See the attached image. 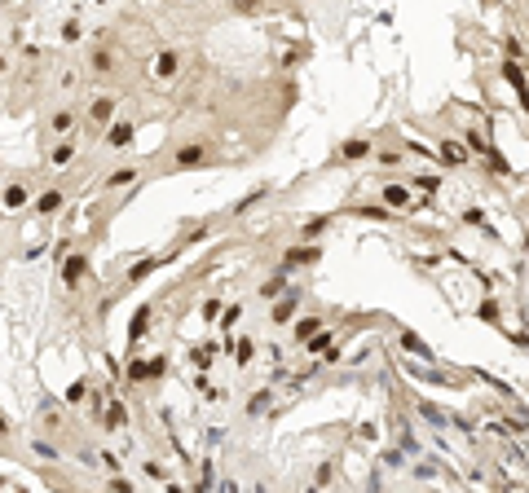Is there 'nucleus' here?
<instances>
[{"label":"nucleus","instance_id":"nucleus-25","mask_svg":"<svg viewBox=\"0 0 529 493\" xmlns=\"http://www.w3.org/2000/svg\"><path fill=\"white\" fill-rule=\"evenodd\" d=\"M238 317H243V308H238V304H230V308H225V313H221V326H225V331H230V326H234V322H238Z\"/></svg>","mask_w":529,"mask_h":493},{"label":"nucleus","instance_id":"nucleus-32","mask_svg":"<svg viewBox=\"0 0 529 493\" xmlns=\"http://www.w3.org/2000/svg\"><path fill=\"white\" fill-rule=\"evenodd\" d=\"M111 489H115V493H132V485H128V480H119V476L111 480Z\"/></svg>","mask_w":529,"mask_h":493},{"label":"nucleus","instance_id":"nucleus-29","mask_svg":"<svg viewBox=\"0 0 529 493\" xmlns=\"http://www.w3.org/2000/svg\"><path fill=\"white\" fill-rule=\"evenodd\" d=\"M62 40H80V22H75V18L62 22Z\"/></svg>","mask_w":529,"mask_h":493},{"label":"nucleus","instance_id":"nucleus-1","mask_svg":"<svg viewBox=\"0 0 529 493\" xmlns=\"http://www.w3.org/2000/svg\"><path fill=\"white\" fill-rule=\"evenodd\" d=\"M119 119V97H111V93H106V97H93L89 102V115H84V128H111Z\"/></svg>","mask_w":529,"mask_h":493},{"label":"nucleus","instance_id":"nucleus-18","mask_svg":"<svg viewBox=\"0 0 529 493\" xmlns=\"http://www.w3.org/2000/svg\"><path fill=\"white\" fill-rule=\"evenodd\" d=\"M322 335V317H300L296 322V344H309V339H318Z\"/></svg>","mask_w":529,"mask_h":493},{"label":"nucleus","instance_id":"nucleus-17","mask_svg":"<svg viewBox=\"0 0 529 493\" xmlns=\"http://www.w3.org/2000/svg\"><path fill=\"white\" fill-rule=\"evenodd\" d=\"M318 256H322L318 247H292V251H287V260H283V269H296V264H314Z\"/></svg>","mask_w":529,"mask_h":493},{"label":"nucleus","instance_id":"nucleus-31","mask_svg":"<svg viewBox=\"0 0 529 493\" xmlns=\"http://www.w3.org/2000/svg\"><path fill=\"white\" fill-rule=\"evenodd\" d=\"M146 476H154V480H168V472H163L159 463H146Z\"/></svg>","mask_w":529,"mask_h":493},{"label":"nucleus","instance_id":"nucleus-13","mask_svg":"<svg viewBox=\"0 0 529 493\" xmlns=\"http://www.w3.org/2000/svg\"><path fill=\"white\" fill-rule=\"evenodd\" d=\"M102 427H106V431H124V427H128V405H124V401H111V405H106Z\"/></svg>","mask_w":529,"mask_h":493},{"label":"nucleus","instance_id":"nucleus-4","mask_svg":"<svg viewBox=\"0 0 529 493\" xmlns=\"http://www.w3.org/2000/svg\"><path fill=\"white\" fill-rule=\"evenodd\" d=\"M84 273H89V251H71V256L62 260V286H66V291H75Z\"/></svg>","mask_w":529,"mask_h":493},{"label":"nucleus","instance_id":"nucleus-24","mask_svg":"<svg viewBox=\"0 0 529 493\" xmlns=\"http://www.w3.org/2000/svg\"><path fill=\"white\" fill-rule=\"evenodd\" d=\"M168 375V357L159 353V357H150V379H163Z\"/></svg>","mask_w":529,"mask_h":493},{"label":"nucleus","instance_id":"nucleus-30","mask_svg":"<svg viewBox=\"0 0 529 493\" xmlns=\"http://www.w3.org/2000/svg\"><path fill=\"white\" fill-rule=\"evenodd\" d=\"M322 230H327V221H322V216H318V221H309V225H305V234H309V238H314V234H322Z\"/></svg>","mask_w":529,"mask_h":493},{"label":"nucleus","instance_id":"nucleus-22","mask_svg":"<svg viewBox=\"0 0 529 493\" xmlns=\"http://www.w3.org/2000/svg\"><path fill=\"white\" fill-rule=\"evenodd\" d=\"M264 410H269V392H256V396L247 401V414L256 418V414H264Z\"/></svg>","mask_w":529,"mask_h":493},{"label":"nucleus","instance_id":"nucleus-12","mask_svg":"<svg viewBox=\"0 0 529 493\" xmlns=\"http://www.w3.org/2000/svg\"><path fill=\"white\" fill-rule=\"evenodd\" d=\"M80 154V141L75 137H66V141H57V146L49 150V167H66L71 159H75Z\"/></svg>","mask_w":529,"mask_h":493},{"label":"nucleus","instance_id":"nucleus-23","mask_svg":"<svg viewBox=\"0 0 529 493\" xmlns=\"http://www.w3.org/2000/svg\"><path fill=\"white\" fill-rule=\"evenodd\" d=\"M84 388H89V383H84V379H75V383L66 388V401H71V405H80V401H84Z\"/></svg>","mask_w":529,"mask_h":493},{"label":"nucleus","instance_id":"nucleus-33","mask_svg":"<svg viewBox=\"0 0 529 493\" xmlns=\"http://www.w3.org/2000/svg\"><path fill=\"white\" fill-rule=\"evenodd\" d=\"M5 71H9V57H5V53H0V75H5Z\"/></svg>","mask_w":529,"mask_h":493},{"label":"nucleus","instance_id":"nucleus-15","mask_svg":"<svg viewBox=\"0 0 529 493\" xmlns=\"http://www.w3.org/2000/svg\"><path fill=\"white\" fill-rule=\"evenodd\" d=\"M300 308V295L296 291H287L278 304H274V326H283V322H292V313Z\"/></svg>","mask_w":529,"mask_h":493},{"label":"nucleus","instance_id":"nucleus-20","mask_svg":"<svg viewBox=\"0 0 529 493\" xmlns=\"http://www.w3.org/2000/svg\"><path fill=\"white\" fill-rule=\"evenodd\" d=\"M146 379H150V362L132 357V362H128V383H146Z\"/></svg>","mask_w":529,"mask_h":493},{"label":"nucleus","instance_id":"nucleus-14","mask_svg":"<svg viewBox=\"0 0 529 493\" xmlns=\"http://www.w3.org/2000/svg\"><path fill=\"white\" fill-rule=\"evenodd\" d=\"M366 154H370V141L353 137V141H344V146L335 150V159H340V163H353V159H366Z\"/></svg>","mask_w":529,"mask_h":493},{"label":"nucleus","instance_id":"nucleus-27","mask_svg":"<svg viewBox=\"0 0 529 493\" xmlns=\"http://www.w3.org/2000/svg\"><path fill=\"white\" fill-rule=\"evenodd\" d=\"M234 353H238L234 362H243V366H247V362H251V339H238V348H234Z\"/></svg>","mask_w":529,"mask_h":493},{"label":"nucleus","instance_id":"nucleus-5","mask_svg":"<svg viewBox=\"0 0 529 493\" xmlns=\"http://www.w3.org/2000/svg\"><path fill=\"white\" fill-rule=\"evenodd\" d=\"M177 71H181V53L177 49H159L150 62V80H177Z\"/></svg>","mask_w":529,"mask_h":493},{"label":"nucleus","instance_id":"nucleus-8","mask_svg":"<svg viewBox=\"0 0 529 493\" xmlns=\"http://www.w3.org/2000/svg\"><path fill=\"white\" fill-rule=\"evenodd\" d=\"M62 203H66V189H62V185H49L40 198L31 203V212H35V216H57V212H62Z\"/></svg>","mask_w":529,"mask_h":493},{"label":"nucleus","instance_id":"nucleus-6","mask_svg":"<svg viewBox=\"0 0 529 493\" xmlns=\"http://www.w3.org/2000/svg\"><path fill=\"white\" fill-rule=\"evenodd\" d=\"M75 124H80V111H75V106H57V111L49 115V132H53L57 141H66L71 132H75Z\"/></svg>","mask_w":529,"mask_h":493},{"label":"nucleus","instance_id":"nucleus-9","mask_svg":"<svg viewBox=\"0 0 529 493\" xmlns=\"http://www.w3.org/2000/svg\"><path fill=\"white\" fill-rule=\"evenodd\" d=\"M168 260H172V251H168V256H146V260H137V264H132V269L124 273V282H128V286H137V282H146V278H150V273H154V269H159V264H168Z\"/></svg>","mask_w":529,"mask_h":493},{"label":"nucleus","instance_id":"nucleus-2","mask_svg":"<svg viewBox=\"0 0 529 493\" xmlns=\"http://www.w3.org/2000/svg\"><path fill=\"white\" fill-rule=\"evenodd\" d=\"M203 163H212V146H208V141H186V146L172 154L177 172H186V167H203Z\"/></svg>","mask_w":529,"mask_h":493},{"label":"nucleus","instance_id":"nucleus-28","mask_svg":"<svg viewBox=\"0 0 529 493\" xmlns=\"http://www.w3.org/2000/svg\"><path fill=\"white\" fill-rule=\"evenodd\" d=\"M35 454H40V458H53V463H57V449H53L49 440H35Z\"/></svg>","mask_w":529,"mask_h":493},{"label":"nucleus","instance_id":"nucleus-16","mask_svg":"<svg viewBox=\"0 0 529 493\" xmlns=\"http://www.w3.org/2000/svg\"><path fill=\"white\" fill-rule=\"evenodd\" d=\"M150 331V304H141L137 313H132V326H128V344H137L141 335Z\"/></svg>","mask_w":529,"mask_h":493},{"label":"nucleus","instance_id":"nucleus-3","mask_svg":"<svg viewBox=\"0 0 529 493\" xmlns=\"http://www.w3.org/2000/svg\"><path fill=\"white\" fill-rule=\"evenodd\" d=\"M132 137H137V124H132L128 115H119L115 124L102 132V146H106V150H128V146H132Z\"/></svg>","mask_w":529,"mask_h":493},{"label":"nucleus","instance_id":"nucleus-11","mask_svg":"<svg viewBox=\"0 0 529 493\" xmlns=\"http://www.w3.org/2000/svg\"><path fill=\"white\" fill-rule=\"evenodd\" d=\"M141 176V167L137 163H124V167H111L106 172V181H102V189H124V185H132Z\"/></svg>","mask_w":529,"mask_h":493},{"label":"nucleus","instance_id":"nucleus-19","mask_svg":"<svg viewBox=\"0 0 529 493\" xmlns=\"http://www.w3.org/2000/svg\"><path fill=\"white\" fill-rule=\"evenodd\" d=\"M283 295H287V278H283V273H278V278H269V282L260 286V299H274V304H278Z\"/></svg>","mask_w":529,"mask_h":493},{"label":"nucleus","instance_id":"nucleus-26","mask_svg":"<svg viewBox=\"0 0 529 493\" xmlns=\"http://www.w3.org/2000/svg\"><path fill=\"white\" fill-rule=\"evenodd\" d=\"M327 348H331V335L327 331H322L318 339H309V353H327Z\"/></svg>","mask_w":529,"mask_h":493},{"label":"nucleus","instance_id":"nucleus-21","mask_svg":"<svg viewBox=\"0 0 529 493\" xmlns=\"http://www.w3.org/2000/svg\"><path fill=\"white\" fill-rule=\"evenodd\" d=\"M384 203H388V207H411V194L397 189V185H384Z\"/></svg>","mask_w":529,"mask_h":493},{"label":"nucleus","instance_id":"nucleus-7","mask_svg":"<svg viewBox=\"0 0 529 493\" xmlns=\"http://www.w3.org/2000/svg\"><path fill=\"white\" fill-rule=\"evenodd\" d=\"M27 203H35L27 181H9L5 194H0V207H5V212H18V207H27Z\"/></svg>","mask_w":529,"mask_h":493},{"label":"nucleus","instance_id":"nucleus-10","mask_svg":"<svg viewBox=\"0 0 529 493\" xmlns=\"http://www.w3.org/2000/svg\"><path fill=\"white\" fill-rule=\"evenodd\" d=\"M89 71L93 75H115L119 62H115V53L106 49V44H98V49H89Z\"/></svg>","mask_w":529,"mask_h":493}]
</instances>
